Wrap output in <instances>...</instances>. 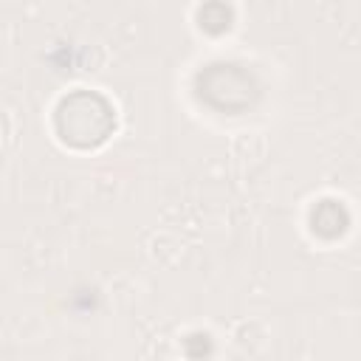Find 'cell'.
Returning <instances> with one entry per match:
<instances>
[{"label":"cell","instance_id":"2","mask_svg":"<svg viewBox=\"0 0 361 361\" xmlns=\"http://www.w3.org/2000/svg\"><path fill=\"white\" fill-rule=\"evenodd\" d=\"M265 135L259 130H240L231 138V152L243 161H259L265 155Z\"/></svg>","mask_w":361,"mask_h":361},{"label":"cell","instance_id":"4","mask_svg":"<svg viewBox=\"0 0 361 361\" xmlns=\"http://www.w3.org/2000/svg\"><path fill=\"white\" fill-rule=\"evenodd\" d=\"M8 135H11V116L0 107V144H6Z\"/></svg>","mask_w":361,"mask_h":361},{"label":"cell","instance_id":"1","mask_svg":"<svg viewBox=\"0 0 361 361\" xmlns=\"http://www.w3.org/2000/svg\"><path fill=\"white\" fill-rule=\"evenodd\" d=\"M251 330H259V333H268V327L259 322V319H240L231 330V338L240 350L245 353H259L265 344H268V336H254Z\"/></svg>","mask_w":361,"mask_h":361},{"label":"cell","instance_id":"3","mask_svg":"<svg viewBox=\"0 0 361 361\" xmlns=\"http://www.w3.org/2000/svg\"><path fill=\"white\" fill-rule=\"evenodd\" d=\"M178 257H180V243L169 231H161V234L152 237V259H158L164 265H172Z\"/></svg>","mask_w":361,"mask_h":361}]
</instances>
